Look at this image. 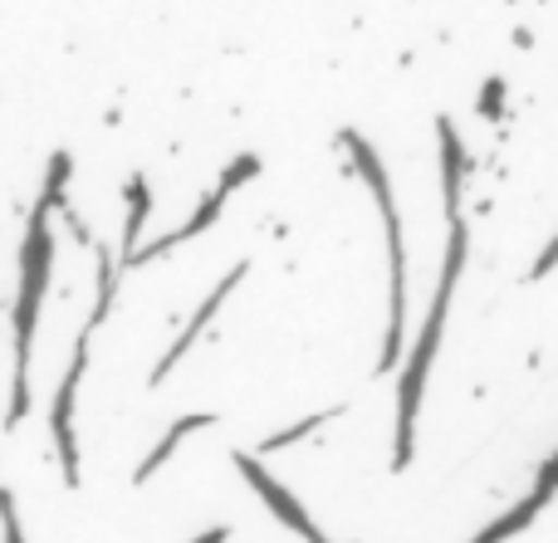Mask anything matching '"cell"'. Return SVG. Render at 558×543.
Instances as JSON below:
<instances>
[{
	"instance_id": "1",
	"label": "cell",
	"mask_w": 558,
	"mask_h": 543,
	"mask_svg": "<svg viewBox=\"0 0 558 543\" xmlns=\"http://www.w3.org/2000/svg\"><path fill=\"white\" fill-rule=\"evenodd\" d=\"M64 172L69 157H54L49 166L45 196H39V211L29 215V235L25 250H20V299H15V407H10V427L25 421L29 411V343H35V319H39V299H45V280H49V260H54V235H49V211L64 196Z\"/></svg>"
},
{
	"instance_id": "2",
	"label": "cell",
	"mask_w": 558,
	"mask_h": 543,
	"mask_svg": "<svg viewBox=\"0 0 558 543\" xmlns=\"http://www.w3.org/2000/svg\"><path fill=\"white\" fill-rule=\"evenodd\" d=\"M461 264H465V221H461V211H456L451 240H446L441 284H436V299H432V309H426L422 338H416L412 358H407V368H402V387H397V431H392V466L397 470L412 466L416 407H422V387H426V372H432V358H436V348H441V329H446V313H451V294H456V280H461Z\"/></svg>"
},
{
	"instance_id": "3",
	"label": "cell",
	"mask_w": 558,
	"mask_h": 543,
	"mask_svg": "<svg viewBox=\"0 0 558 543\" xmlns=\"http://www.w3.org/2000/svg\"><path fill=\"white\" fill-rule=\"evenodd\" d=\"M343 152L353 157V172L367 182L373 192L377 211H383V231H387V264H392V294H387V343H383V362L377 372H392L402 362V323H407V245H402V215H397V196H392V182H387L383 162L377 152L367 147V137L357 133H338Z\"/></svg>"
},
{
	"instance_id": "4",
	"label": "cell",
	"mask_w": 558,
	"mask_h": 543,
	"mask_svg": "<svg viewBox=\"0 0 558 543\" xmlns=\"http://www.w3.org/2000/svg\"><path fill=\"white\" fill-rule=\"evenodd\" d=\"M94 323H84V333H78L74 343V358H69V372L64 382H59L54 392V446H59V466H64V485L78 490V446H74V392L78 382H84V368H88V338H94Z\"/></svg>"
},
{
	"instance_id": "5",
	"label": "cell",
	"mask_w": 558,
	"mask_h": 543,
	"mask_svg": "<svg viewBox=\"0 0 558 543\" xmlns=\"http://www.w3.org/2000/svg\"><path fill=\"white\" fill-rule=\"evenodd\" d=\"M231 466L235 470H241V476L245 480H251V490H255V495H260L265 499V505H270L275 509V519H279V525H284V529H294V534L299 539H304V543H328V534H324V529H318L314 525V519H308L304 515V505H299V499L294 495H289V490L284 485H279V480L270 476V470H265L260 466V460H255L251 456V451H235V456H231Z\"/></svg>"
},
{
	"instance_id": "6",
	"label": "cell",
	"mask_w": 558,
	"mask_h": 543,
	"mask_svg": "<svg viewBox=\"0 0 558 543\" xmlns=\"http://www.w3.org/2000/svg\"><path fill=\"white\" fill-rule=\"evenodd\" d=\"M255 166H260V162H255V157H241V162H231V166H226V176H221V186H216V192L206 196V206L192 215V221H186V225H177V231H172V235H162V240H153V245H147V250H137L128 264H143V260H153V255H167V250H172V245L192 240V235L211 231V225H216V215H221V206H226V196H231L235 186L245 182V176H255Z\"/></svg>"
},
{
	"instance_id": "7",
	"label": "cell",
	"mask_w": 558,
	"mask_h": 543,
	"mask_svg": "<svg viewBox=\"0 0 558 543\" xmlns=\"http://www.w3.org/2000/svg\"><path fill=\"white\" fill-rule=\"evenodd\" d=\"M241 280H245V264H235V270H231V274H226V280H221V284H216V289H211V299H206V304H202V309H196V313H192V323H186V329H182V338H177V343H172V348H167V358H162V362H157V368H153V387H157V382H162V378H167V372H172V368H177V362H182V353H186V348H192V343H196V333H202V329H206V323H211V313H216V309H221V304H226V294H231V289H235V284H241Z\"/></svg>"
},
{
	"instance_id": "8",
	"label": "cell",
	"mask_w": 558,
	"mask_h": 543,
	"mask_svg": "<svg viewBox=\"0 0 558 543\" xmlns=\"http://www.w3.org/2000/svg\"><path fill=\"white\" fill-rule=\"evenodd\" d=\"M211 421H216V417H206V411H196V417H182V421H177V427L167 431V436L157 441L153 451H147V460H143V466H137L133 485H147V480H153V470H157V466H167V460H172V451L182 446V441L192 436V431H206V427H211Z\"/></svg>"
},
{
	"instance_id": "9",
	"label": "cell",
	"mask_w": 558,
	"mask_h": 543,
	"mask_svg": "<svg viewBox=\"0 0 558 543\" xmlns=\"http://www.w3.org/2000/svg\"><path fill=\"white\" fill-rule=\"evenodd\" d=\"M549 495H554V485H549V480H539V490H534V495L524 499V505H514L510 515H500V525H490V529H485L481 539H471V543H505L510 534H520V529L530 525V519L539 515L544 505H549Z\"/></svg>"
},
{
	"instance_id": "10",
	"label": "cell",
	"mask_w": 558,
	"mask_h": 543,
	"mask_svg": "<svg viewBox=\"0 0 558 543\" xmlns=\"http://www.w3.org/2000/svg\"><path fill=\"white\" fill-rule=\"evenodd\" d=\"M128 201H133V211H128V245H137V235H143V221H147V182L143 176H133V186H128Z\"/></svg>"
},
{
	"instance_id": "11",
	"label": "cell",
	"mask_w": 558,
	"mask_h": 543,
	"mask_svg": "<svg viewBox=\"0 0 558 543\" xmlns=\"http://www.w3.org/2000/svg\"><path fill=\"white\" fill-rule=\"evenodd\" d=\"M328 417H333V411H324V417H304V421H294V427L279 431V436H265V441H260V451H284V446H294L299 436H314V431L324 427Z\"/></svg>"
},
{
	"instance_id": "12",
	"label": "cell",
	"mask_w": 558,
	"mask_h": 543,
	"mask_svg": "<svg viewBox=\"0 0 558 543\" xmlns=\"http://www.w3.org/2000/svg\"><path fill=\"white\" fill-rule=\"evenodd\" d=\"M554 264H558V235H554L549 245H544V255H539V260H534V280H544V274H549Z\"/></svg>"
},
{
	"instance_id": "13",
	"label": "cell",
	"mask_w": 558,
	"mask_h": 543,
	"mask_svg": "<svg viewBox=\"0 0 558 543\" xmlns=\"http://www.w3.org/2000/svg\"><path fill=\"white\" fill-rule=\"evenodd\" d=\"M5 539H10V543H25V539H20V515H15V495H5Z\"/></svg>"
},
{
	"instance_id": "14",
	"label": "cell",
	"mask_w": 558,
	"mask_h": 543,
	"mask_svg": "<svg viewBox=\"0 0 558 543\" xmlns=\"http://www.w3.org/2000/svg\"><path fill=\"white\" fill-rule=\"evenodd\" d=\"M226 539H231V529H226V525H216V529H206V534H196L192 543H226Z\"/></svg>"
}]
</instances>
